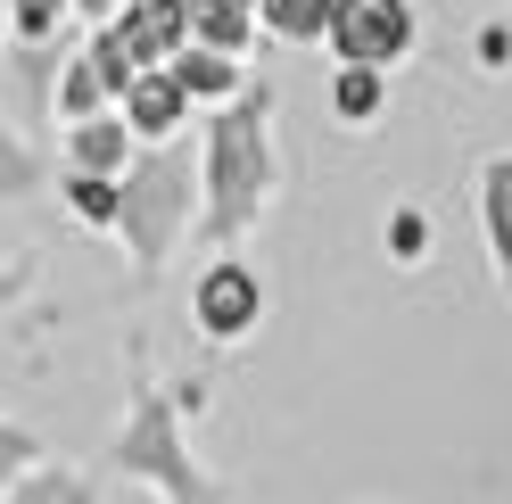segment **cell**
<instances>
[{"mask_svg": "<svg viewBox=\"0 0 512 504\" xmlns=\"http://www.w3.org/2000/svg\"><path fill=\"white\" fill-rule=\"evenodd\" d=\"M50 17H58V0H17V34H50Z\"/></svg>", "mask_w": 512, "mask_h": 504, "instance_id": "9a60e30c", "label": "cell"}, {"mask_svg": "<svg viewBox=\"0 0 512 504\" xmlns=\"http://www.w3.org/2000/svg\"><path fill=\"white\" fill-rule=\"evenodd\" d=\"M17 504H83V488L75 480H42V488H25Z\"/></svg>", "mask_w": 512, "mask_h": 504, "instance_id": "2e32d148", "label": "cell"}, {"mask_svg": "<svg viewBox=\"0 0 512 504\" xmlns=\"http://www.w3.org/2000/svg\"><path fill=\"white\" fill-rule=\"evenodd\" d=\"M83 9H108V0H83Z\"/></svg>", "mask_w": 512, "mask_h": 504, "instance_id": "ac0fdd59", "label": "cell"}, {"mask_svg": "<svg viewBox=\"0 0 512 504\" xmlns=\"http://www.w3.org/2000/svg\"><path fill=\"white\" fill-rule=\"evenodd\" d=\"M389 248H397V257H422V215H397V224H389Z\"/></svg>", "mask_w": 512, "mask_h": 504, "instance_id": "e0dca14e", "label": "cell"}, {"mask_svg": "<svg viewBox=\"0 0 512 504\" xmlns=\"http://www.w3.org/2000/svg\"><path fill=\"white\" fill-rule=\"evenodd\" d=\"M91 67H100V83H108V91H133V75H141V58L124 50V34H108L100 50H91Z\"/></svg>", "mask_w": 512, "mask_h": 504, "instance_id": "8fae6325", "label": "cell"}, {"mask_svg": "<svg viewBox=\"0 0 512 504\" xmlns=\"http://www.w3.org/2000/svg\"><path fill=\"white\" fill-rule=\"evenodd\" d=\"M174 83L190 91V100H215V91H232V50H207V42H199V50H182V58H174Z\"/></svg>", "mask_w": 512, "mask_h": 504, "instance_id": "52a82bcc", "label": "cell"}, {"mask_svg": "<svg viewBox=\"0 0 512 504\" xmlns=\"http://www.w3.org/2000/svg\"><path fill=\"white\" fill-rule=\"evenodd\" d=\"M265 100H240L215 124V224H240L256 207V182H265Z\"/></svg>", "mask_w": 512, "mask_h": 504, "instance_id": "6da1fadb", "label": "cell"}, {"mask_svg": "<svg viewBox=\"0 0 512 504\" xmlns=\"http://www.w3.org/2000/svg\"><path fill=\"white\" fill-rule=\"evenodd\" d=\"M182 17H190V34H199L207 50H240L248 42V9L240 0H182Z\"/></svg>", "mask_w": 512, "mask_h": 504, "instance_id": "8992f818", "label": "cell"}, {"mask_svg": "<svg viewBox=\"0 0 512 504\" xmlns=\"http://www.w3.org/2000/svg\"><path fill=\"white\" fill-rule=\"evenodd\" d=\"M380 108V67H347L339 75V116H372Z\"/></svg>", "mask_w": 512, "mask_h": 504, "instance_id": "7c38bea8", "label": "cell"}, {"mask_svg": "<svg viewBox=\"0 0 512 504\" xmlns=\"http://www.w3.org/2000/svg\"><path fill=\"white\" fill-rule=\"evenodd\" d=\"M100 67H91V58H83V67H67V116H91V108H100Z\"/></svg>", "mask_w": 512, "mask_h": 504, "instance_id": "4fadbf2b", "label": "cell"}, {"mask_svg": "<svg viewBox=\"0 0 512 504\" xmlns=\"http://www.w3.org/2000/svg\"><path fill=\"white\" fill-rule=\"evenodd\" d=\"M240 9H248V0H240Z\"/></svg>", "mask_w": 512, "mask_h": 504, "instance_id": "d6986e66", "label": "cell"}, {"mask_svg": "<svg viewBox=\"0 0 512 504\" xmlns=\"http://www.w3.org/2000/svg\"><path fill=\"white\" fill-rule=\"evenodd\" d=\"M182 100H190V91H182L174 75H157V67H141V75H133V91H124V108H133V124H141V133H174Z\"/></svg>", "mask_w": 512, "mask_h": 504, "instance_id": "5b68a950", "label": "cell"}, {"mask_svg": "<svg viewBox=\"0 0 512 504\" xmlns=\"http://www.w3.org/2000/svg\"><path fill=\"white\" fill-rule=\"evenodd\" d=\"M265 17H273V34H290V42L331 34V0H265Z\"/></svg>", "mask_w": 512, "mask_h": 504, "instance_id": "9c48e42d", "label": "cell"}, {"mask_svg": "<svg viewBox=\"0 0 512 504\" xmlns=\"http://www.w3.org/2000/svg\"><path fill=\"white\" fill-rule=\"evenodd\" d=\"M75 207H83V215H116V191H108L100 174H83V182H75Z\"/></svg>", "mask_w": 512, "mask_h": 504, "instance_id": "5bb4252c", "label": "cell"}, {"mask_svg": "<svg viewBox=\"0 0 512 504\" xmlns=\"http://www.w3.org/2000/svg\"><path fill=\"white\" fill-rule=\"evenodd\" d=\"M116 34H124V50H133L141 67H157V58H166V50H182V34H190V17H182V0H141V9L124 17Z\"/></svg>", "mask_w": 512, "mask_h": 504, "instance_id": "3957f363", "label": "cell"}, {"mask_svg": "<svg viewBox=\"0 0 512 504\" xmlns=\"http://www.w3.org/2000/svg\"><path fill=\"white\" fill-rule=\"evenodd\" d=\"M116 157H124V133H116V124H83V133H75V166H83V174H108Z\"/></svg>", "mask_w": 512, "mask_h": 504, "instance_id": "30bf717a", "label": "cell"}, {"mask_svg": "<svg viewBox=\"0 0 512 504\" xmlns=\"http://www.w3.org/2000/svg\"><path fill=\"white\" fill-rule=\"evenodd\" d=\"M331 42L347 67H380V58H397L413 42V17H405V0H331Z\"/></svg>", "mask_w": 512, "mask_h": 504, "instance_id": "7a4b0ae2", "label": "cell"}, {"mask_svg": "<svg viewBox=\"0 0 512 504\" xmlns=\"http://www.w3.org/2000/svg\"><path fill=\"white\" fill-rule=\"evenodd\" d=\"M479 215H488V248L512 265V157L488 166V191H479Z\"/></svg>", "mask_w": 512, "mask_h": 504, "instance_id": "ba28073f", "label": "cell"}, {"mask_svg": "<svg viewBox=\"0 0 512 504\" xmlns=\"http://www.w3.org/2000/svg\"><path fill=\"white\" fill-rule=\"evenodd\" d=\"M199 323H207V331H248V323H256V281H248L240 265H215V273L199 281Z\"/></svg>", "mask_w": 512, "mask_h": 504, "instance_id": "277c9868", "label": "cell"}]
</instances>
